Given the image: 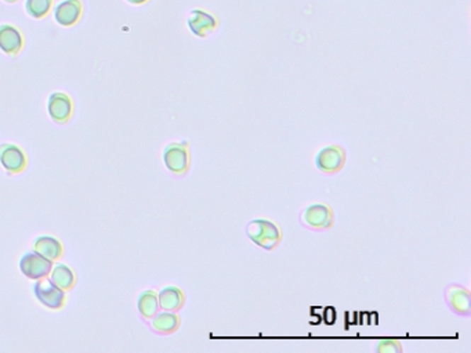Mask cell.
<instances>
[{
	"label": "cell",
	"instance_id": "4fadbf2b",
	"mask_svg": "<svg viewBox=\"0 0 471 353\" xmlns=\"http://www.w3.org/2000/svg\"><path fill=\"white\" fill-rule=\"evenodd\" d=\"M33 251L40 254L42 257H45L46 259H49L52 262L61 259L64 255L62 242L58 238L50 237V235L38 237L33 241Z\"/></svg>",
	"mask_w": 471,
	"mask_h": 353
},
{
	"label": "cell",
	"instance_id": "9a60e30c",
	"mask_svg": "<svg viewBox=\"0 0 471 353\" xmlns=\"http://www.w3.org/2000/svg\"><path fill=\"white\" fill-rule=\"evenodd\" d=\"M181 324V319L176 312H162V313H157L152 318L151 322V327L155 332L162 334V335H170L173 332H176L178 330Z\"/></svg>",
	"mask_w": 471,
	"mask_h": 353
},
{
	"label": "cell",
	"instance_id": "5bb4252c",
	"mask_svg": "<svg viewBox=\"0 0 471 353\" xmlns=\"http://www.w3.org/2000/svg\"><path fill=\"white\" fill-rule=\"evenodd\" d=\"M159 309L167 312H178L186 303V295L177 287H165L158 294Z\"/></svg>",
	"mask_w": 471,
	"mask_h": 353
},
{
	"label": "cell",
	"instance_id": "8fae6325",
	"mask_svg": "<svg viewBox=\"0 0 471 353\" xmlns=\"http://www.w3.org/2000/svg\"><path fill=\"white\" fill-rule=\"evenodd\" d=\"M187 26L195 36L206 38L219 27V20L205 10L194 9L187 18Z\"/></svg>",
	"mask_w": 471,
	"mask_h": 353
},
{
	"label": "cell",
	"instance_id": "30bf717a",
	"mask_svg": "<svg viewBox=\"0 0 471 353\" xmlns=\"http://www.w3.org/2000/svg\"><path fill=\"white\" fill-rule=\"evenodd\" d=\"M84 16L81 0H62L55 9V20L61 27H74Z\"/></svg>",
	"mask_w": 471,
	"mask_h": 353
},
{
	"label": "cell",
	"instance_id": "7a4b0ae2",
	"mask_svg": "<svg viewBox=\"0 0 471 353\" xmlns=\"http://www.w3.org/2000/svg\"><path fill=\"white\" fill-rule=\"evenodd\" d=\"M300 223L312 232L329 230L334 225L333 209L325 204L308 206L300 213Z\"/></svg>",
	"mask_w": 471,
	"mask_h": 353
},
{
	"label": "cell",
	"instance_id": "3957f363",
	"mask_svg": "<svg viewBox=\"0 0 471 353\" xmlns=\"http://www.w3.org/2000/svg\"><path fill=\"white\" fill-rule=\"evenodd\" d=\"M164 161L167 169L176 176H184L191 168V154L186 142L170 143L164 151Z\"/></svg>",
	"mask_w": 471,
	"mask_h": 353
},
{
	"label": "cell",
	"instance_id": "ffe728a7",
	"mask_svg": "<svg viewBox=\"0 0 471 353\" xmlns=\"http://www.w3.org/2000/svg\"><path fill=\"white\" fill-rule=\"evenodd\" d=\"M149 0H127V3H130V4H135V6H141V4H145V3H148Z\"/></svg>",
	"mask_w": 471,
	"mask_h": 353
},
{
	"label": "cell",
	"instance_id": "2e32d148",
	"mask_svg": "<svg viewBox=\"0 0 471 353\" xmlns=\"http://www.w3.org/2000/svg\"><path fill=\"white\" fill-rule=\"evenodd\" d=\"M52 281L64 291H71L76 284V274L69 266L57 264L52 269Z\"/></svg>",
	"mask_w": 471,
	"mask_h": 353
},
{
	"label": "cell",
	"instance_id": "52a82bcc",
	"mask_svg": "<svg viewBox=\"0 0 471 353\" xmlns=\"http://www.w3.org/2000/svg\"><path fill=\"white\" fill-rule=\"evenodd\" d=\"M53 262L38 252H28L20 261L21 273L29 280H40L52 273Z\"/></svg>",
	"mask_w": 471,
	"mask_h": 353
},
{
	"label": "cell",
	"instance_id": "6da1fadb",
	"mask_svg": "<svg viewBox=\"0 0 471 353\" xmlns=\"http://www.w3.org/2000/svg\"><path fill=\"white\" fill-rule=\"evenodd\" d=\"M246 235L260 248L273 251L282 241V232L277 225L267 219H254L246 225Z\"/></svg>",
	"mask_w": 471,
	"mask_h": 353
},
{
	"label": "cell",
	"instance_id": "8992f818",
	"mask_svg": "<svg viewBox=\"0 0 471 353\" xmlns=\"http://www.w3.org/2000/svg\"><path fill=\"white\" fill-rule=\"evenodd\" d=\"M0 164L10 175H17L27 169L28 158L24 150L17 145L3 143L0 146Z\"/></svg>",
	"mask_w": 471,
	"mask_h": 353
},
{
	"label": "cell",
	"instance_id": "ac0fdd59",
	"mask_svg": "<svg viewBox=\"0 0 471 353\" xmlns=\"http://www.w3.org/2000/svg\"><path fill=\"white\" fill-rule=\"evenodd\" d=\"M55 4V0H27L25 10L35 20H42L49 16Z\"/></svg>",
	"mask_w": 471,
	"mask_h": 353
},
{
	"label": "cell",
	"instance_id": "9c48e42d",
	"mask_svg": "<svg viewBox=\"0 0 471 353\" xmlns=\"http://www.w3.org/2000/svg\"><path fill=\"white\" fill-rule=\"evenodd\" d=\"M24 43V35L17 27L10 24L0 26V50L4 55L16 59L23 50Z\"/></svg>",
	"mask_w": 471,
	"mask_h": 353
},
{
	"label": "cell",
	"instance_id": "e0dca14e",
	"mask_svg": "<svg viewBox=\"0 0 471 353\" xmlns=\"http://www.w3.org/2000/svg\"><path fill=\"white\" fill-rule=\"evenodd\" d=\"M140 315L144 319H152L159 312V302H158V294L154 290H147L139 296Z\"/></svg>",
	"mask_w": 471,
	"mask_h": 353
},
{
	"label": "cell",
	"instance_id": "ba28073f",
	"mask_svg": "<svg viewBox=\"0 0 471 353\" xmlns=\"http://www.w3.org/2000/svg\"><path fill=\"white\" fill-rule=\"evenodd\" d=\"M445 301L449 309L459 316H470L471 294L470 291L459 284H449L445 288Z\"/></svg>",
	"mask_w": 471,
	"mask_h": 353
},
{
	"label": "cell",
	"instance_id": "277c9868",
	"mask_svg": "<svg viewBox=\"0 0 471 353\" xmlns=\"http://www.w3.org/2000/svg\"><path fill=\"white\" fill-rule=\"evenodd\" d=\"M33 294L43 306L52 310L62 309L67 302L65 291L61 290L52 281V279L47 277L38 280V283L33 286Z\"/></svg>",
	"mask_w": 471,
	"mask_h": 353
},
{
	"label": "cell",
	"instance_id": "d6986e66",
	"mask_svg": "<svg viewBox=\"0 0 471 353\" xmlns=\"http://www.w3.org/2000/svg\"><path fill=\"white\" fill-rule=\"evenodd\" d=\"M376 352L401 353L402 352V347H401V342H399L398 340H394V338H385V340H382V341L378 342Z\"/></svg>",
	"mask_w": 471,
	"mask_h": 353
},
{
	"label": "cell",
	"instance_id": "5b68a950",
	"mask_svg": "<svg viewBox=\"0 0 471 353\" xmlns=\"http://www.w3.org/2000/svg\"><path fill=\"white\" fill-rule=\"evenodd\" d=\"M346 159H347L346 150L339 145H332L322 148L317 154L315 165L325 175H336L344 168Z\"/></svg>",
	"mask_w": 471,
	"mask_h": 353
},
{
	"label": "cell",
	"instance_id": "44dd1931",
	"mask_svg": "<svg viewBox=\"0 0 471 353\" xmlns=\"http://www.w3.org/2000/svg\"><path fill=\"white\" fill-rule=\"evenodd\" d=\"M4 1H6V3H17L18 0H4Z\"/></svg>",
	"mask_w": 471,
	"mask_h": 353
},
{
	"label": "cell",
	"instance_id": "7c38bea8",
	"mask_svg": "<svg viewBox=\"0 0 471 353\" xmlns=\"http://www.w3.org/2000/svg\"><path fill=\"white\" fill-rule=\"evenodd\" d=\"M47 108H49L50 118L59 125L67 123L74 116V101H72V99L68 94L61 93V91L53 93L49 97Z\"/></svg>",
	"mask_w": 471,
	"mask_h": 353
}]
</instances>
